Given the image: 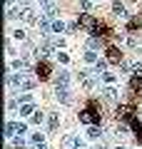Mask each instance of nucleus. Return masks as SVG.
I'll return each mask as SVG.
<instances>
[{
  "label": "nucleus",
  "instance_id": "28",
  "mask_svg": "<svg viewBox=\"0 0 142 149\" xmlns=\"http://www.w3.org/2000/svg\"><path fill=\"white\" fill-rule=\"evenodd\" d=\"M13 144H15L18 149H25V144H27V142H25L22 137H15V142H13Z\"/></svg>",
  "mask_w": 142,
  "mask_h": 149
},
{
  "label": "nucleus",
  "instance_id": "30",
  "mask_svg": "<svg viewBox=\"0 0 142 149\" xmlns=\"http://www.w3.org/2000/svg\"><path fill=\"white\" fill-rule=\"evenodd\" d=\"M132 72L140 74V72H142V62H132Z\"/></svg>",
  "mask_w": 142,
  "mask_h": 149
},
{
  "label": "nucleus",
  "instance_id": "14",
  "mask_svg": "<svg viewBox=\"0 0 142 149\" xmlns=\"http://www.w3.org/2000/svg\"><path fill=\"white\" fill-rule=\"evenodd\" d=\"M102 97H105V100H110V102H115L117 100V92H115V87H105V90H102Z\"/></svg>",
  "mask_w": 142,
  "mask_h": 149
},
{
  "label": "nucleus",
  "instance_id": "35",
  "mask_svg": "<svg viewBox=\"0 0 142 149\" xmlns=\"http://www.w3.org/2000/svg\"><path fill=\"white\" fill-rule=\"evenodd\" d=\"M115 149H125V147H115Z\"/></svg>",
  "mask_w": 142,
  "mask_h": 149
},
{
  "label": "nucleus",
  "instance_id": "23",
  "mask_svg": "<svg viewBox=\"0 0 142 149\" xmlns=\"http://www.w3.org/2000/svg\"><path fill=\"white\" fill-rule=\"evenodd\" d=\"M42 119H45V114H42V112L37 109L35 114H32V117H30V122H32V124H42Z\"/></svg>",
  "mask_w": 142,
  "mask_h": 149
},
{
  "label": "nucleus",
  "instance_id": "18",
  "mask_svg": "<svg viewBox=\"0 0 142 149\" xmlns=\"http://www.w3.org/2000/svg\"><path fill=\"white\" fill-rule=\"evenodd\" d=\"M30 144H35V147H42V144H45V134H32V137H30Z\"/></svg>",
  "mask_w": 142,
  "mask_h": 149
},
{
  "label": "nucleus",
  "instance_id": "34",
  "mask_svg": "<svg viewBox=\"0 0 142 149\" xmlns=\"http://www.w3.org/2000/svg\"><path fill=\"white\" fill-rule=\"evenodd\" d=\"M95 149H105V147H102V144H100V147H95Z\"/></svg>",
  "mask_w": 142,
  "mask_h": 149
},
{
  "label": "nucleus",
  "instance_id": "21",
  "mask_svg": "<svg viewBox=\"0 0 142 149\" xmlns=\"http://www.w3.org/2000/svg\"><path fill=\"white\" fill-rule=\"evenodd\" d=\"M18 129H15V122H8L5 124V137H15Z\"/></svg>",
  "mask_w": 142,
  "mask_h": 149
},
{
  "label": "nucleus",
  "instance_id": "24",
  "mask_svg": "<svg viewBox=\"0 0 142 149\" xmlns=\"http://www.w3.org/2000/svg\"><path fill=\"white\" fill-rule=\"evenodd\" d=\"M102 80H105L107 85H115V80H117V74H112V72H102Z\"/></svg>",
  "mask_w": 142,
  "mask_h": 149
},
{
  "label": "nucleus",
  "instance_id": "15",
  "mask_svg": "<svg viewBox=\"0 0 142 149\" xmlns=\"http://www.w3.org/2000/svg\"><path fill=\"white\" fill-rule=\"evenodd\" d=\"M112 13H115V15H120V17L127 15V13H125V5H122L120 0H115V3H112Z\"/></svg>",
  "mask_w": 142,
  "mask_h": 149
},
{
  "label": "nucleus",
  "instance_id": "2",
  "mask_svg": "<svg viewBox=\"0 0 142 149\" xmlns=\"http://www.w3.org/2000/svg\"><path fill=\"white\" fill-rule=\"evenodd\" d=\"M80 122H85V124H100V112H97V107L90 104L87 109H82V112H80Z\"/></svg>",
  "mask_w": 142,
  "mask_h": 149
},
{
  "label": "nucleus",
  "instance_id": "37",
  "mask_svg": "<svg viewBox=\"0 0 142 149\" xmlns=\"http://www.w3.org/2000/svg\"><path fill=\"white\" fill-rule=\"evenodd\" d=\"M92 3H95V0H92Z\"/></svg>",
  "mask_w": 142,
  "mask_h": 149
},
{
  "label": "nucleus",
  "instance_id": "32",
  "mask_svg": "<svg viewBox=\"0 0 142 149\" xmlns=\"http://www.w3.org/2000/svg\"><path fill=\"white\" fill-rule=\"evenodd\" d=\"M75 149H85V144H82V142H77V147H75Z\"/></svg>",
  "mask_w": 142,
  "mask_h": 149
},
{
  "label": "nucleus",
  "instance_id": "25",
  "mask_svg": "<svg viewBox=\"0 0 142 149\" xmlns=\"http://www.w3.org/2000/svg\"><path fill=\"white\" fill-rule=\"evenodd\" d=\"M85 62H97V52L95 50H87L85 52Z\"/></svg>",
  "mask_w": 142,
  "mask_h": 149
},
{
  "label": "nucleus",
  "instance_id": "36",
  "mask_svg": "<svg viewBox=\"0 0 142 149\" xmlns=\"http://www.w3.org/2000/svg\"><path fill=\"white\" fill-rule=\"evenodd\" d=\"M40 149H45V147H40Z\"/></svg>",
  "mask_w": 142,
  "mask_h": 149
},
{
  "label": "nucleus",
  "instance_id": "26",
  "mask_svg": "<svg viewBox=\"0 0 142 149\" xmlns=\"http://www.w3.org/2000/svg\"><path fill=\"white\" fill-rule=\"evenodd\" d=\"M65 30V22L63 20H53V32H63Z\"/></svg>",
  "mask_w": 142,
  "mask_h": 149
},
{
  "label": "nucleus",
  "instance_id": "20",
  "mask_svg": "<svg viewBox=\"0 0 142 149\" xmlns=\"http://www.w3.org/2000/svg\"><path fill=\"white\" fill-rule=\"evenodd\" d=\"M10 67H13V70H20V72H22V70L27 67V60H13Z\"/></svg>",
  "mask_w": 142,
  "mask_h": 149
},
{
  "label": "nucleus",
  "instance_id": "5",
  "mask_svg": "<svg viewBox=\"0 0 142 149\" xmlns=\"http://www.w3.org/2000/svg\"><path fill=\"white\" fill-rule=\"evenodd\" d=\"M135 117V107L132 104H120L117 107V119H132Z\"/></svg>",
  "mask_w": 142,
  "mask_h": 149
},
{
  "label": "nucleus",
  "instance_id": "6",
  "mask_svg": "<svg viewBox=\"0 0 142 149\" xmlns=\"http://www.w3.org/2000/svg\"><path fill=\"white\" fill-rule=\"evenodd\" d=\"M55 97H58L63 104H72V92H70L67 87H58V90H55Z\"/></svg>",
  "mask_w": 142,
  "mask_h": 149
},
{
  "label": "nucleus",
  "instance_id": "4",
  "mask_svg": "<svg viewBox=\"0 0 142 149\" xmlns=\"http://www.w3.org/2000/svg\"><path fill=\"white\" fill-rule=\"evenodd\" d=\"M50 72H53V67H50L45 60H42V62H37V67H35V77H37V80H47V77H50Z\"/></svg>",
  "mask_w": 142,
  "mask_h": 149
},
{
  "label": "nucleus",
  "instance_id": "1",
  "mask_svg": "<svg viewBox=\"0 0 142 149\" xmlns=\"http://www.w3.org/2000/svg\"><path fill=\"white\" fill-rule=\"evenodd\" d=\"M8 85L15 87L18 92H25V90H32V87L37 85V77H30L27 72H20V74H8Z\"/></svg>",
  "mask_w": 142,
  "mask_h": 149
},
{
  "label": "nucleus",
  "instance_id": "31",
  "mask_svg": "<svg viewBox=\"0 0 142 149\" xmlns=\"http://www.w3.org/2000/svg\"><path fill=\"white\" fill-rule=\"evenodd\" d=\"M20 102L25 104V102H32V95H20Z\"/></svg>",
  "mask_w": 142,
  "mask_h": 149
},
{
  "label": "nucleus",
  "instance_id": "3",
  "mask_svg": "<svg viewBox=\"0 0 142 149\" xmlns=\"http://www.w3.org/2000/svg\"><path fill=\"white\" fill-rule=\"evenodd\" d=\"M20 20H22V22H27V25L37 22V17H35V10H32L30 5H22V8H20Z\"/></svg>",
  "mask_w": 142,
  "mask_h": 149
},
{
  "label": "nucleus",
  "instance_id": "8",
  "mask_svg": "<svg viewBox=\"0 0 142 149\" xmlns=\"http://www.w3.org/2000/svg\"><path fill=\"white\" fill-rule=\"evenodd\" d=\"M67 82H70V72H67V70H60L58 77H55V85H58V87H67Z\"/></svg>",
  "mask_w": 142,
  "mask_h": 149
},
{
  "label": "nucleus",
  "instance_id": "33",
  "mask_svg": "<svg viewBox=\"0 0 142 149\" xmlns=\"http://www.w3.org/2000/svg\"><path fill=\"white\" fill-rule=\"evenodd\" d=\"M137 142H140V144H142V134H137Z\"/></svg>",
  "mask_w": 142,
  "mask_h": 149
},
{
  "label": "nucleus",
  "instance_id": "19",
  "mask_svg": "<svg viewBox=\"0 0 142 149\" xmlns=\"http://www.w3.org/2000/svg\"><path fill=\"white\" fill-rule=\"evenodd\" d=\"M107 62H110V60H97V62H95V72H97V74L105 72V70H107Z\"/></svg>",
  "mask_w": 142,
  "mask_h": 149
},
{
  "label": "nucleus",
  "instance_id": "11",
  "mask_svg": "<svg viewBox=\"0 0 142 149\" xmlns=\"http://www.w3.org/2000/svg\"><path fill=\"white\" fill-rule=\"evenodd\" d=\"M77 142H80L77 137H72V134H67V137L63 139V149H75V147H77Z\"/></svg>",
  "mask_w": 142,
  "mask_h": 149
},
{
  "label": "nucleus",
  "instance_id": "13",
  "mask_svg": "<svg viewBox=\"0 0 142 149\" xmlns=\"http://www.w3.org/2000/svg\"><path fill=\"white\" fill-rule=\"evenodd\" d=\"M40 8L50 15H55V0H40Z\"/></svg>",
  "mask_w": 142,
  "mask_h": 149
},
{
  "label": "nucleus",
  "instance_id": "16",
  "mask_svg": "<svg viewBox=\"0 0 142 149\" xmlns=\"http://www.w3.org/2000/svg\"><path fill=\"white\" fill-rule=\"evenodd\" d=\"M100 134H102V132H100V127H97V124H90V129H87V137H90V139H97Z\"/></svg>",
  "mask_w": 142,
  "mask_h": 149
},
{
  "label": "nucleus",
  "instance_id": "12",
  "mask_svg": "<svg viewBox=\"0 0 142 149\" xmlns=\"http://www.w3.org/2000/svg\"><path fill=\"white\" fill-rule=\"evenodd\" d=\"M58 119H60L58 112H50V117H47V127H50V132H55V129H58Z\"/></svg>",
  "mask_w": 142,
  "mask_h": 149
},
{
  "label": "nucleus",
  "instance_id": "22",
  "mask_svg": "<svg viewBox=\"0 0 142 149\" xmlns=\"http://www.w3.org/2000/svg\"><path fill=\"white\" fill-rule=\"evenodd\" d=\"M25 37H27V32H25V30H20V27H18V30H13V40H20V42H22Z\"/></svg>",
  "mask_w": 142,
  "mask_h": 149
},
{
  "label": "nucleus",
  "instance_id": "27",
  "mask_svg": "<svg viewBox=\"0 0 142 149\" xmlns=\"http://www.w3.org/2000/svg\"><path fill=\"white\" fill-rule=\"evenodd\" d=\"M15 129H18V134H25L27 132V124L25 122H15Z\"/></svg>",
  "mask_w": 142,
  "mask_h": 149
},
{
  "label": "nucleus",
  "instance_id": "7",
  "mask_svg": "<svg viewBox=\"0 0 142 149\" xmlns=\"http://www.w3.org/2000/svg\"><path fill=\"white\" fill-rule=\"evenodd\" d=\"M80 85H82L85 90H92V87H95V77H92V72L82 70V72H80Z\"/></svg>",
  "mask_w": 142,
  "mask_h": 149
},
{
  "label": "nucleus",
  "instance_id": "17",
  "mask_svg": "<svg viewBox=\"0 0 142 149\" xmlns=\"http://www.w3.org/2000/svg\"><path fill=\"white\" fill-rule=\"evenodd\" d=\"M35 112H37V109L32 107V102H25V104L20 107V114H35Z\"/></svg>",
  "mask_w": 142,
  "mask_h": 149
},
{
  "label": "nucleus",
  "instance_id": "9",
  "mask_svg": "<svg viewBox=\"0 0 142 149\" xmlns=\"http://www.w3.org/2000/svg\"><path fill=\"white\" fill-rule=\"evenodd\" d=\"M77 25H80V27H87V30H92V27L97 25V20H95V17H90V15H80Z\"/></svg>",
  "mask_w": 142,
  "mask_h": 149
},
{
  "label": "nucleus",
  "instance_id": "29",
  "mask_svg": "<svg viewBox=\"0 0 142 149\" xmlns=\"http://www.w3.org/2000/svg\"><path fill=\"white\" fill-rule=\"evenodd\" d=\"M90 3L92 0H80V10H90Z\"/></svg>",
  "mask_w": 142,
  "mask_h": 149
},
{
  "label": "nucleus",
  "instance_id": "10",
  "mask_svg": "<svg viewBox=\"0 0 142 149\" xmlns=\"http://www.w3.org/2000/svg\"><path fill=\"white\" fill-rule=\"evenodd\" d=\"M107 60L110 62H122V52L117 47H107Z\"/></svg>",
  "mask_w": 142,
  "mask_h": 149
}]
</instances>
